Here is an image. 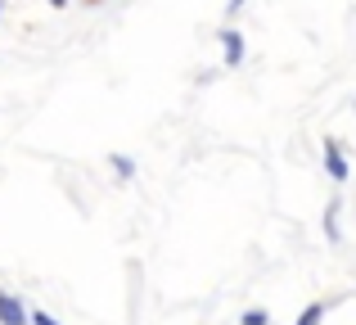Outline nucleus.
Masks as SVG:
<instances>
[{"label":"nucleus","instance_id":"7ed1b4c3","mask_svg":"<svg viewBox=\"0 0 356 325\" xmlns=\"http://www.w3.org/2000/svg\"><path fill=\"white\" fill-rule=\"evenodd\" d=\"M0 325H32L27 321V308L14 299V294H5V290H0Z\"/></svg>","mask_w":356,"mask_h":325},{"label":"nucleus","instance_id":"6e6552de","mask_svg":"<svg viewBox=\"0 0 356 325\" xmlns=\"http://www.w3.org/2000/svg\"><path fill=\"white\" fill-rule=\"evenodd\" d=\"M27 321H32V325H59V321H54L45 308H32V312H27Z\"/></svg>","mask_w":356,"mask_h":325},{"label":"nucleus","instance_id":"f03ea898","mask_svg":"<svg viewBox=\"0 0 356 325\" xmlns=\"http://www.w3.org/2000/svg\"><path fill=\"white\" fill-rule=\"evenodd\" d=\"M221 50H226V68H239L243 54H248V45H243V32H235V27H221Z\"/></svg>","mask_w":356,"mask_h":325},{"label":"nucleus","instance_id":"9d476101","mask_svg":"<svg viewBox=\"0 0 356 325\" xmlns=\"http://www.w3.org/2000/svg\"><path fill=\"white\" fill-rule=\"evenodd\" d=\"M45 5H54V9H63V5H68V0H45Z\"/></svg>","mask_w":356,"mask_h":325},{"label":"nucleus","instance_id":"f257e3e1","mask_svg":"<svg viewBox=\"0 0 356 325\" xmlns=\"http://www.w3.org/2000/svg\"><path fill=\"white\" fill-rule=\"evenodd\" d=\"M325 172H330V181L334 185H348V176H352V167H348V159H343V141H325Z\"/></svg>","mask_w":356,"mask_h":325},{"label":"nucleus","instance_id":"423d86ee","mask_svg":"<svg viewBox=\"0 0 356 325\" xmlns=\"http://www.w3.org/2000/svg\"><path fill=\"white\" fill-rule=\"evenodd\" d=\"M113 172L122 176V181H131V176H136V159H127V154H113Z\"/></svg>","mask_w":356,"mask_h":325},{"label":"nucleus","instance_id":"9b49d317","mask_svg":"<svg viewBox=\"0 0 356 325\" xmlns=\"http://www.w3.org/2000/svg\"><path fill=\"white\" fill-rule=\"evenodd\" d=\"M0 9H5V0H0Z\"/></svg>","mask_w":356,"mask_h":325},{"label":"nucleus","instance_id":"1a4fd4ad","mask_svg":"<svg viewBox=\"0 0 356 325\" xmlns=\"http://www.w3.org/2000/svg\"><path fill=\"white\" fill-rule=\"evenodd\" d=\"M243 5H248V0H226V18H235Z\"/></svg>","mask_w":356,"mask_h":325},{"label":"nucleus","instance_id":"20e7f679","mask_svg":"<svg viewBox=\"0 0 356 325\" xmlns=\"http://www.w3.org/2000/svg\"><path fill=\"white\" fill-rule=\"evenodd\" d=\"M339 217H343V199H330V203H325V239H330V244H343Z\"/></svg>","mask_w":356,"mask_h":325},{"label":"nucleus","instance_id":"39448f33","mask_svg":"<svg viewBox=\"0 0 356 325\" xmlns=\"http://www.w3.org/2000/svg\"><path fill=\"white\" fill-rule=\"evenodd\" d=\"M325 312H330V303H321V299H316V303H307V308H302V317H298V325H325Z\"/></svg>","mask_w":356,"mask_h":325},{"label":"nucleus","instance_id":"0eeeda50","mask_svg":"<svg viewBox=\"0 0 356 325\" xmlns=\"http://www.w3.org/2000/svg\"><path fill=\"white\" fill-rule=\"evenodd\" d=\"M239 325H270V312H266V308H248Z\"/></svg>","mask_w":356,"mask_h":325},{"label":"nucleus","instance_id":"f8f14e48","mask_svg":"<svg viewBox=\"0 0 356 325\" xmlns=\"http://www.w3.org/2000/svg\"><path fill=\"white\" fill-rule=\"evenodd\" d=\"M90 5H99V0H90Z\"/></svg>","mask_w":356,"mask_h":325}]
</instances>
